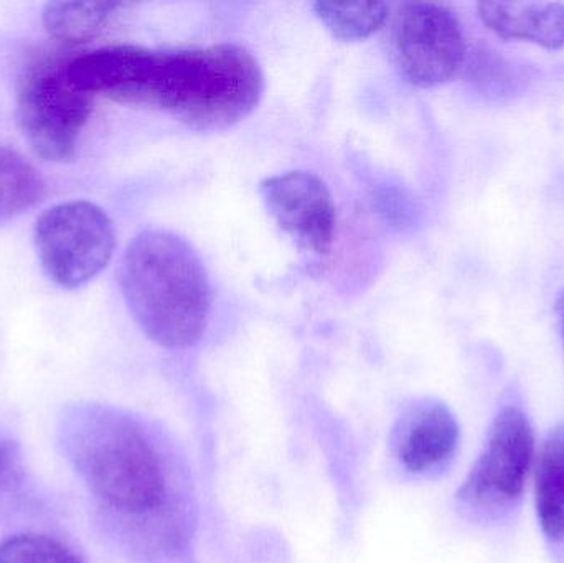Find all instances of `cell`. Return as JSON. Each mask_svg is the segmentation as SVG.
Returning a JSON list of instances; mask_svg holds the SVG:
<instances>
[{
    "label": "cell",
    "instance_id": "10",
    "mask_svg": "<svg viewBox=\"0 0 564 563\" xmlns=\"http://www.w3.org/2000/svg\"><path fill=\"white\" fill-rule=\"evenodd\" d=\"M480 20L496 35L549 50L564 46V6L556 2H480Z\"/></svg>",
    "mask_w": 564,
    "mask_h": 563
},
{
    "label": "cell",
    "instance_id": "5",
    "mask_svg": "<svg viewBox=\"0 0 564 563\" xmlns=\"http://www.w3.org/2000/svg\"><path fill=\"white\" fill-rule=\"evenodd\" d=\"M535 459V435L520 407L499 410L486 446L467 473L457 501L476 518L497 521L522 501Z\"/></svg>",
    "mask_w": 564,
    "mask_h": 563
},
{
    "label": "cell",
    "instance_id": "7",
    "mask_svg": "<svg viewBox=\"0 0 564 563\" xmlns=\"http://www.w3.org/2000/svg\"><path fill=\"white\" fill-rule=\"evenodd\" d=\"M466 36L453 10L433 2L404 3L390 35V55L401 78L417 88L449 82L466 59Z\"/></svg>",
    "mask_w": 564,
    "mask_h": 563
},
{
    "label": "cell",
    "instance_id": "9",
    "mask_svg": "<svg viewBox=\"0 0 564 563\" xmlns=\"http://www.w3.org/2000/svg\"><path fill=\"white\" fill-rule=\"evenodd\" d=\"M460 429L454 413L441 402L417 407L403 423L398 456L408 472H437L449 465L459 448Z\"/></svg>",
    "mask_w": 564,
    "mask_h": 563
},
{
    "label": "cell",
    "instance_id": "2",
    "mask_svg": "<svg viewBox=\"0 0 564 563\" xmlns=\"http://www.w3.org/2000/svg\"><path fill=\"white\" fill-rule=\"evenodd\" d=\"M119 284L135 323L159 346L187 349L204 336L212 311L210 280L184 238L142 231L122 255Z\"/></svg>",
    "mask_w": 564,
    "mask_h": 563
},
{
    "label": "cell",
    "instance_id": "17",
    "mask_svg": "<svg viewBox=\"0 0 564 563\" xmlns=\"http://www.w3.org/2000/svg\"><path fill=\"white\" fill-rule=\"evenodd\" d=\"M556 313H558L560 323H562V333L564 337V290L562 294L558 296V301H556Z\"/></svg>",
    "mask_w": 564,
    "mask_h": 563
},
{
    "label": "cell",
    "instance_id": "13",
    "mask_svg": "<svg viewBox=\"0 0 564 563\" xmlns=\"http://www.w3.org/2000/svg\"><path fill=\"white\" fill-rule=\"evenodd\" d=\"M124 3L53 2L43 10V23L50 35L66 43L95 39Z\"/></svg>",
    "mask_w": 564,
    "mask_h": 563
},
{
    "label": "cell",
    "instance_id": "3",
    "mask_svg": "<svg viewBox=\"0 0 564 563\" xmlns=\"http://www.w3.org/2000/svg\"><path fill=\"white\" fill-rule=\"evenodd\" d=\"M63 446L89 491L115 511L145 515L164 498L165 476L154 446L128 416L105 407L65 416Z\"/></svg>",
    "mask_w": 564,
    "mask_h": 563
},
{
    "label": "cell",
    "instance_id": "4",
    "mask_svg": "<svg viewBox=\"0 0 564 563\" xmlns=\"http://www.w3.org/2000/svg\"><path fill=\"white\" fill-rule=\"evenodd\" d=\"M68 59H35L26 66L17 93L23 138L45 161H72L91 118L93 96L69 78Z\"/></svg>",
    "mask_w": 564,
    "mask_h": 563
},
{
    "label": "cell",
    "instance_id": "14",
    "mask_svg": "<svg viewBox=\"0 0 564 563\" xmlns=\"http://www.w3.org/2000/svg\"><path fill=\"white\" fill-rule=\"evenodd\" d=\"M314 13L334 39L360 42L381 29L390 17V6L381 2H315Z\"/></svg>",
    "mask_w": 564,
    "mask_h": 563
},
{
    "label": "cell",
    "instance_id": "8",
    "mask_svg": "<svg viewBox=\"0 0 564 563\" xmlns=\"http://www.w3.org/2000/svg\"><path fill=\"white\" fill-rule=\"evenodd\" d=\"M268 214L302 250L327 255L335 240L337 212L325 182L312 172L292 171L260 184Z\"/></svg>",
    "mask_w": 564,
    "mask_h": 563
},
{
    "label": "cell",
    "instance_id": "6",
    "mask_svg": "<svg viewBox=\"0 0 564 563\" xmlns=\"http://www.w3.org/2000/svg\"><path fill=\"white\" fill-rule=\"evenodd\" d=\"M33 240L50 280L68 290L98 277L116 250L111 218L88 201L63 202L43 212Z\"/></svg>",
    "mask_w": 564,
    "mask_h": 563
},
{
    "label": "cell",
    "instance_id": "16",
    "mask_svg": "<svg viewBox=\"0 0 564 563\" xmlns=\"http://www.w3.org/2000/svg\"><path fill=\"white\" fill-rule=\"evenodd\" d=\"M22 476V458L13 443L0 442V491H9L19 485Z\"/></svg>",
    "mask_w": 564,
    "mask_h": 563
},
{
    "label": "cell",
    "instance_id": "11",
    "mask_svg": "<svg viewBox=\"0 0 564 563\" xmlns=\"http://www.w3.org/2000/svg\"><path fill=\"white\" fill-rule=\"evenodd\" d=\"M535 511L543 538L564 548V423L549 433L536 459Z\"/></svg>",
    "mask_w": 564,
    "mask_h": 563
},
{
    "label": "cell",
    "instance_id": "12",
    "mask_svg": "<svg viewBox=\"0 0 564 563\" xmlns=\"http://www.w3.org/2000/svg\"><path fill=\"white\" fill-rule=\"evenodd\" d=\"M45 197L40 172L19 152L0 145V221L30 210Z\"/></svg>",
    "mask_w": 564,
    "mask_h": 563
},
{
    "label": "cell",
    "instance_id": "15",
    "mask_svg": "<svg viewBox=\"0 0 564 563\" xmlns=\"http://www.w3.org/2000/svg\"><path fill=\"white\" fill-rule=\"evenodd\" d=\"M0 563H85L73 549L40 534H19L0 544Z\"/></svg>",
    "mask_w": 564,
    "mask_h": 563
},
{
    "label": "cell",
    "instance_id": "1",
    "mask_svg": "<svg viewBox=\"0 0 564 563\" xmlns=\"http://www.w3.org/2000/svg\"><path fill=\"white\" fill-rule=\"evenodd\" d=\"M128 105L169 112L195 131H221L247 119L264 95L258 59L234 43L148 50Z\"/></svg>",
    "mask_w": 564,
    "mask_h": 563
}]
</instances>
